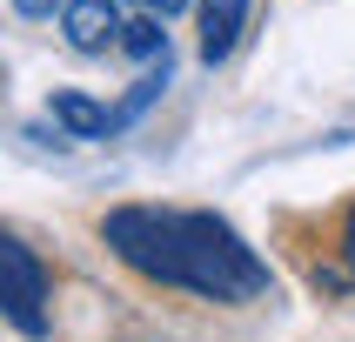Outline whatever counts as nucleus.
<instances>
[{
	"label": "nucleus",
	"instance_id": "nucleus-1",
	"mask_svg": "<svg viewBox=\"0 0 355 342\" xmlns=\"http://www.w3.org/2000/svg\"><path fill=\"white\" fill-rule=\"evenodd\" d=\"M101 241L114 248L135 275L181 289L201 302H261L268 296V262L235 235V221L208 215V208H155V201H128L101 215Z\"/></svg>",
	"mask_w": 355,
	"mask_h": 342
},
{
	"label": "nucleus",
	"instance_id": "nucleus-2",
	"mask_svg": "<svg viewBox=\"0 0 355 342\" xmlns=\"http://www.w3.org/2000/svg\"><path fill=\"white\" fill-rule=\"evenodd\" d=\"M0 316L20 336H47V268L20 235L0 228Z\"/></svg>",
	"mask_w": 355,
	"mask_h": 342
},
{
	"label": "nucleus",
	"instance_id": "nucleus-3",
	"mask_svg": "<svg viewBox=\"0 0 355 342\" xmlns=\"http://www.w3.org/2000/svg\"><path fill=\"white\" fill-rule=\"evenodd\" d=\"M60 34H67L74 54H107V47H121L128 20H121L114 0H67L60 7Z\"/></svg>",
	"mask_w": 355,
	"mask_h": 342
},
{
	"label": "nucleus",
	"instance_id": "nucleus-4",
	"mask_svg": "<svg viewBox=\"0 0 355 342\" xmlns=\"http://www.w3.org/2000/svg\"><path fill=\"white\" fill-rule=\"evenodd\" d=\"M241 27H248V0H201V60H208V67L228 60Z\"/></svg>",
	"mask_w": 355,
	"mask_h": 342
},
{
	"label": "nucleus",
	"instance_id": "nucleus-5",
	"mask_svg": "<svg viewBox=\"0 0 355 342\" xmlns=\"http://www.w3.org/2000/svg\"><path fill=\"white\" fill-rule=\"evenodd\" d=\"M47 108H54V121H60L74 141H107V135H114V108H101V101L74 94V87H60Z\"/></svg>",
	"mask_w": 355,
	"mask_h": 342
},
{
	"label": "nucleus",
	"instance_id": "nucleus-6",
	"mask_svg": "<svg viewBox=\"0 0 355 342\" xmlns=\"http://www.w3.org/2000/svg\"><path fill=\"white\" fill-rule=\"evenodd\" d=\"M121 47H128L135 60H148V67H155V60H168V34H161V20H155V14H148V20H128Z\"/></svg>",
	"mask_w": 355,
	"mask_h": 342
},
{
	"label": "nucleus",
	"instance_id": "nucleus-7",
	"mask_svg": "<svg viewBox=\"0 0 355 342\" xmlns=\"http://www.w3.org/2000/svg\"><path fill=\"white\" fill-rule=\"evenodd\" d=\"M342 275H349V289H355V201L342 208Z\"/></svg>",
	"mask_w": 355,
	"mask_h": 342
},
{
	"label": "nucleus",
	"instance_id": "nucleus-8",
	"mask_svg": "<svg viewBox=\"0 0 355 342\" xmlns=\"http://www.w3.org/2000/svg\"><path fill=\"white\" fill-rule=\"evenodd\" d=\"M60 7H67V0H14V14H20V20H54Z\"/></svg>",
	"mask_w": 355,
	"mask_h": 342
},
{
	"label": "nucleus",
	"instance_id": "nucleus-9",
	"mask_svg": "<svg viewBox=\"0 0 355 342\" xmlns=\"http://www.w3.org/2000/svg\"><path fill=\"white\" fill-rule=\"evenodd\" d=\"M181 7H188V0H148V14H155V20H168V14H181Z\"/></svg>",
	"mask_w": 355,
	"mask_h": 342
}]
</instances>
